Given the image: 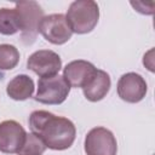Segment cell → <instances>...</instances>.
<instances>
[{"label":"cell","instance_id":"6da1fadb","mask_svg":"<svg viewBox=\"0 0 155 155\" xmlns=\"http://www.w3.org/2000/svg\"><path fill=\"white\" fill-rule=\"evenodd\" d=\"M29 127L39 136L46 148L52 150H65L75 140V125L67 117L56 116L46 110H35L29 116Z\"/></svg>","mask_w":155,"mask_h":155},{"label":"cell","instance_id":"7a4b0ae2","mask_svg":"<svg viewBox=\"0 0 155 155\" xmlns=\"http://www.w3.org/2000/svg\"><path fill=\"white\" fill-rule=\"evenodd\" d=\"M65 18L73 33L87 34L98 23L99 7L92 0H76L70 4Z\"/></svg>","mask_w":155,"mask_h":155},{"label":"cell","instance_id":"3957f363","mask_svg":"<svg viewBox=\"0 0 155 155\" xmlns=\"http://www.w3.org/2000/svg\"><path fill=\"white\" fill-rule=\"evenodd\" d=\"M70 91L69 84L61 75H54L50 78H40L38 81V91L35 94V101L48 104L57 105L63 103Z\"/></svg>","mask_w":155,"mask_h":155},{"label":"cell","instance_id":"277c9868","mask_svg":"<svg viewBox=\"0 0 155 155\" xmlns=\"http://www.w3.org/2000/svg\"><path fill=\"white\" fill-rule=\"evenodd\" d=\"M38 31L53 45L65 44L73 35V31L67 22L65 15L52 13L44 16L39 23Z\"/></svg>","mask_w":155,"mask_h":155},{"label":"cell","instance_id":"5b68a950","mask_svg":"<svg viewBox=\"0 0 155 155\" xmlns=\"http://www.w3.org/2000/svg\"><path fill=\"white\" fill-rule=\"evenodd\" d=\"M116 151L117 142L110 130L105 127H94L86 134V155H116Z\"/></svg>","mask_w":155,"mask_h":155},{"label":"cell","instance_id":"8992f818","mask_svg":"<svg viewBox=\"0 0 155 155\" xmlns=\"http://www.w3.org/2000/svg\"><path fill=\"white\" fill-rule=\"evenodd\" d=\"M22 18V40L24 44H31L38 34V27L44 17V10L35 1H19L15 7Z\"/></svg>","mask_w":155,"mask_h":155},{"label":"cell","instance_id":"52a82bcc","mask_svg":"<svg viewBox=\"0 0 155 155\" xmlns=\"http://www.w3.org/2000/svg\"><path fill=\"white\" fill-rule=\"evenodd\" d=\"M27 67L40 78H50L59 73L62 68V59L54 51L39 50L29 56Z\"/></svg>","mask_w":155,"mask_h":155},{"label":"cell","instance_id":"ba28073f","mask_svg":"<svg viewBox=\"0 0 155 155\" xmlns=\"http://www.w3.org/2000/svg\"><path fill=\"white\" fill-rule=\"evenodd\" d=\"M148 91V86L142 75L130 71L124 74L117 81V94L127 103L140 102Z\"/></svg>","mask_w":155,"mask_h":155},{"label":"cell","instance_id":"9c48e42d","mask_svg":"<svg viewBox=\"0 0 155 155\" xmlns=\"http://www.w3.org/2000/svg\"><path fill=\"white\" fill-rule=\"evenodd\" d=\"M27 132L15 120L0 122V151L4 154H17L25 140Z\"/></svg>","mask_w":155,"mask_h":155},{"label":"cell","instance_id":"30bf717a","mask_svg":"<svg viewBox=\"0 0 155 155\" xmlns=\"http://www.w3.org/2000/svg\"><path fill=\"white\" fill-rule=\"evenodd\" d=\"M97 68L87 61L78 59L68 63L63 71V78L69 84L70 87H81L84 88L91 79L94 76Z\"/></svg>","mask_w":155,"mask_h":155},{"label":"cell","instance_id":"8fae6325","mask_svg":"<svg viewBox=\"0 0 155 155\" xmlns=\"http://www.w3.org/2000/svg\"><path fill=\"white\" fill-rule=\"evenodd\" d=\"M110 76L107 71L97 69L94 76L91 79V81L82 88L84 96L90 102H98L103 99L107 93L110 90Z\"/></svg>","mask_w":155,"mask_h":155},{"label":"cell","instance_id":"7c38bea8","mask_svg":"<svg viewBox=\"0 0 155 155\" xmlns=\"http://www.w3.org/2000/svg\"><path fill=\"white\" fill-rule=\"evenodd\" d=\"M34 81L30 76L21 74L15 76L6 87V93L15 101H25L33 96Z\"/></svg>","mask_w":155,"mask_h":155},{"label":"cell","instance_id":"4fadbf2b","mask_svg":"<svg viewBox=\"0 0 155 155\" xmlns=\"http://www.w3.org/2000/svg\"><path fill=\"white\" fill-rule=\"evenodd\" d=\"M22 18L16 8H0V34L13 35L22 31Z\"/></svg>","mask_w":155,"mask_h":155},{"label":"cell","instance_id":"5bb4252c","mask_svg":"<svg viewBox=\"0 0 155 155\" xmlns=\"http://www.w3.org/2000/svg\"><path fill=\"white\" fill-rule=\"evenodd\" d=\"M46 150V145L42 139L35 133H27L25 140L21 149L17 151V155H42Z\"/></svg>","mask_w":155,"mask_h":155},{"label":"cell","instance_id":"9a60e30c","mask_svg":"<svg viewBox=\"0 0 155 155\" xmlns=\"http://www.w3.org/2000/svg\"><path fill=\"white\" fill-rule=\"evenodd\" d=\"M19 62V52L10 44L0 45V70H11Z\"/></svg>","mask_w":155,"mask_h":155}]
</instances>
